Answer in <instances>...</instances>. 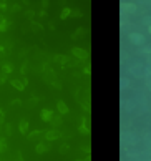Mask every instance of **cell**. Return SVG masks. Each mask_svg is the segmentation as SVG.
Instances as JSON below:
<instances>
[{
	"label": "cell",
	"mask_w": 151,
	"mask_h": 161,
	"mask_svg": "<svg viewBox=\"0 0 151 161\" xmlns=\"http://www.w3.org/2000/svg\"><path fill=\"white\" fill-rule=\"evenodd\" d=\"M8 5H7V2H0V10H7Z\"/></svg>",
	"instance_id": "obj_16"
},
{
	"label": "cell",
	"mask_w": 151,
	"mask_h": 161,
	"mask_svg": "<svg viewBox=\"0 0 151 161\" xmlns=\"http://www.w3.org/2000/svg\"><path fill=\"white\" fill-rule=\"evenodd\" d=\"M57 108H58V111H60V115H66L68 113V106H66L65 101H62V100L57 101Z\"/></svg>",
	"instance_id": "obj_2"
},
{
	"label": "cell",
	"mask_w": 151,
	"mask_h": 161,
	"mask_svg": "<svg viewBox=\"0 0 151 161\" xmlns=\"http://www.w3.org/2000/svg\"><path fill=\"white\" fill-rule=\"evenodd\" d=\"M5 150H7V140L0 136V153H3Z\"/></svg>",
	"instance_id": "obj_10"
},
{
	"label": "cell",
	"mask_w": 151,
	"mask_h": 161,
	"mask_svg": "<svg viewBox=\"0 0 151 161\" xmlns=\"http://www.w3.org/2000/svg\"><path fill=\"white\" fill-rule=\"evenodd\" d=\"M43 135H45V140H47V141H55V140H58V138L62 136V133H60L58 130H50V131H45Z\"/></svg>",
	"instance_id": "obj_1"
},
{
	"label": "cell",
	"mask_w": 151,
	"mask_h": 161,
	"mask_svg": "<svg viewBox=\"0 0 151 161\" xmlns=\"http://www.w3.org/2000/svg\"><path fill=\"white\" fill-rule=\"evenodd\" d=\"M18 130H20V133L27 135L28 133V121L27 120H22L20 123H18Z\"/></svg>",
	"instance_id": "obj_4"
},
{
	"label": "cell",
	"mask_w": 151,
	"mask_h": 161,
	"mask_svg": "<svg viewBox=\"0 0 151 161\" xmlns=\"http://www.w3.org/2000/svg\"><path fill=\"white\" fill-rule=\"evenodd\" d=\"M149 63H151V58H149Z\"/></svg>",
	"instance_id": "obj_21"
},
{
	"label": "cell",
	"mask_w": 151,
	"mask_h": 161,
	"mask_svg": "<svg viewBox=\"0 0 151 161\" xmlns=\"http://www.w3.org/2000/svg\"><path fill=\"white\" fill-rule=\"evenodd\" d=\"M66 151H68V146L65 145V146H62V148H60V153H66Z\"/></svg>",
	"instance_id": "obj_19"
},
{
	"label": "cell",
	"mask_w": 151,
	"mask_h": 161,
	"mask_svg": "<svg viewBox=\"0 0 151 161\" xmlns=\"http://www.w3.org/2000/svg\"><path fill=\"white\" fill-rule=\"evenodd\" d=\"M52 118H53V115H52L50 110H42V120L43 121H52Z\"/></svg>",
	"instance_id": "obj_7"
},
{
	"label": "cell",
	"mask_w": 151,
	"mask_h": 161,
	"mask_svg": "<svg viewBox=\"0 0 151 161\" xmlns=\"http://www.w3.org/2000/svg\"><path fill=\"white\" fill-rule=\"evenodd\" d=\"M12 10H13V12L20 10V5H18V3H15V5H12Z\"/></svg>",
	"instance_id": "obj_18"
},
{
	"label": "cell",
	"mask_w": 151,
	"mask_h": 161,
	"mask_svg": "<svg viewBox=\"0 0 151 161\" xmlns=\"http://www.w3.org/2000/svg\"><path fill=\"white\" fill-rule=\"evenodd\" d=\"M83 73H85V75H90V67H85L83 68Z\"/></svg>",
	"instance_id": "obj_20"
},
{
	"label": "cell",
	"mask_w": 151,
	"mask_h": 161,
	"mask_svg": "<svg viewBox=\"0 0 151 161\" xmlns=\"http://www.w3.org/2000/svg\"><path fill=\"white\" fill-rule=\"evenodd\" d=\"M40 135H43V131H40V130H35V131H32V133H28V140H30V141H33L35 138H38Z\"/></svg>",
	"instance_id": "obj_8"
},
{
	"label": "cell",
	"mask_w": 151,
	"mask_h": 161,
	"mask_svg": "<svg viewBox=\"0 0 151 161\" xmlns=\"http://www.w3.org/2000/svg\"><path fill=\"white\" fill-rule=\"evenodd\" d=\"M70 13H71L70 8H63V10H62V18H66L68 15H70Z\"/></svg>",
	"instance_id": "obj_14"
},
{
	"label": "cell",
	"mask_w": 151,
	"mask_h": 161,
	"mask_svg": "<svg viewBox=\"0 0 151 161\" xmlns=\"http://www.w3.org/2000/svg\"><path fill=\"white\" fill-rule=\"evenodd\" d=\"M10 83H12V86H13L15 90H20V91L25 90V83H23V81H20V80H12Z\"/></svg>",
	"instance_id": "obj_6"
},
{
	"label": "cell",
	"mask_w": 151,
	"mask_h": 161,
	"mask_svg": "<svg viewBox=\"0 0 151 161\" xmlns=\"http://www.w3.org/2000/svg\"><path fill=\"white\" fill-rule=\"evenodd\" d=\"M3 121H5V115H3V111L0 110V125H2Z\"/></svg>",
	"instance_id": "obj_17"
},
{
	"label": "cell",
	"mask_w": 151,
	"mask_h": 161,
	"mask_svg": "<svg viewBox=\"0 0 151 161\" xmlns=\"http://www.w3.org/2000/svg\"><path fill=\"white\" fill-rule=\"evenodd\" d=\"M71 53H73V55H76L78 58H86V57H88V53H86L85 50H81V48H73Z\"/></svg>",
	"instance_id": "obj_5"
},
{
	"label": "cell",
	"mask_w": 151,
	"mask_h": 161,
	"mask_svg": "<svg viewBox=\"0 0 151 161\" xmlns=\"http://www.w3.org/2000/svg\"><path fill=\"white\" fill-rule=\"evenodd\" d=\"M8 28V22H7V18H3L2 22H0V32H5Z\"/></svg>",
	"instance_id": "obj_11"
},
{
	"label": "cell",
	"mask_w": 151,
	"mask_h": 161,
	"mask_svg": "<svg viewBox=\"0 0 151 161\" xmlns=\"http://www.w3.org/2000/svg\"><path fill=\"white\" fill-rule=\"evenodd\" d=\"M32 28H33V30H42V25H40V23H35V22H33L32 23Z\"/></svg>",
	"instance_id": "obj_15"
},
{
	"label": "cell",
	"mask_w": 151,
	"mask_h": 161,
	"mask_svg": "<svg viewBox=\"0 0 151 161\" xmlns=\"http://www.w3.org/2000/svg\"><path fill=\"white\" fill-rule=\"evenodd\" d=\"M2 71L5 73V75H8V73H12V71H13V67H12V63H5V65L2 67Z\"/></svg>",
	"instance_id": "obj_9"
},
{
	"label": "cell",
	"mask_w": 151,
	"mask_h": 161,
	"mask_svg": "<svg viewBox=\"0 0 151 161\" xmlns=\"http://www.w3.org/2000/svg\"><path fill=\"white\" fill-rule=\"evenodd\" d=\"M52 123L55 125V126H60L62 125V116H53V118H52Z\"/></svg>",
	"instance_id": "obj_13"
},
{
	"label": "cell",
	"mask_w": 151,
	"mask_h": 161,
	"mask_svg": "<svg viewBox=\"0 0 151 161\" xmlns=\"http://www.w3.org/2000/svg\"><path fill=\"white\" fill-rule=\"evenodd\" d=\"M55 60H57L58 63H68V57H65V55H58V57H55Z\"/></svg>",
	"instance_id": "obj_12"
},
{
	"label": "cell",
	"mask_w": 151,
	"mask_h": 161,
	"mask_svg": "<svg viewBox=\"0 0 151 161\" xmlns=\"http://www.w3.org/2000/svg\"><path fill=\"white\" fill-rule=\"evenodd\" d=\"M48 150H50V146H48L47 143H38V145H37V153H38V154L47 153Z\"/></svg>",
	"instance_id": "obj_3"
}]
</instances>
